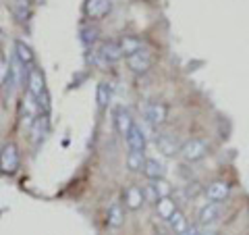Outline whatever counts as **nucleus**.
I'll return each mask as SVG.
<instances>
[{
  "label": "nucleus",
  "mask_w": 249,
  "mask_h": 235,
  "mask_svg": "<svg viewBox=\"0 0 249 235\" xmlns=\"http://www.w3.org/2000/svg\"><path fill=\"white\" fill-rule=\"evenodd\" d=\"M96 100L100 108H108L112 102V85L108 81H100L98 83V92H96Z\"/></svg>",
  "instance_id": "obj_20"
},
{
  "label": "nucleus",
  "mask_w": 249,
  "mask_h": 235,
  "mask_svg": "<svg viewBox=\"0 0 249 235\" xmlns=\"http://www.w3.org/2000/svg\"><path fill=\"white\" fill-rule=\"evenodd\" d=\"M135 125V121H133V117H131V113L127 111L124 106H119L114 111V127H116V131H119V136H127L129 133V129Z\"/></svg>",
  "instance_id": "obj_12"
},
{
  "label": "nucleus",
  "mask_w": 249,
  "mask_h": 235,
  "mask_svg": "<svg viewBox=\"0 0 249 235\" xmlns=\"http://www.w3.org/2000/svg\"><path fill=\"white\" fill-rule=\"evenodd\" d=\"M123 200H124V206L129 210H139L145 204V198H143V187H137V185H129L127 190L123 192Z\"/></svg>",
  "instance_id": "obj_10"
},
{
  "label": "nucleus",
  "mask_w": 249,
  "mask_h": 235,
  "mask_svg": "<svg viewBox=\"0 0 249 235\" xmlns=\"http://www.w3.org/2000/svg\"><path fill=\"white\" fill-rule=\"evenodd\" d=\"M79 36H81V42L85 46H93L98 42V36H100V29L96 25H91V23H88V25H83L79 29Z\"/></svg>",
  "instance_id": "obj_24"
},
{
  "label": "nucleus",
  "mask_w": 249,
  "mask_h": 235,
  "mask_svg": "<svg viewBox=\"0 0 249 235\" xmlns=\"http://www.w3.org/2000/svg\"><path fill=\"white\" fill-rule=\"evenodd\" d=\"M222 213H224L222 202H208V204L201 206V210H199V223L201 225H214L222 218Z\"/></svg>",
  "instance_id": "obj_8"
},
{
  "label": "nucleus",
  "mask_w": 249,
  "mask_h": 235,
  "mask_svg": "<svg viewBox=\"0 0 249 235\" xmlns=\"http://www.w3.org/2000/svg\"><path fill=\"white\" fill-rule=\"evenodd\" d=\"M156 210H158L160 218L168 221V218L173 216V213L177 210V200H175V198H170V196H166V198H160L158 202H156Z\"/></svg>",
  "instance_id": "obj_21"
},
{
  "label": "nucleus",
  "mask_w": 249,
  "mask_h": 235,
  "mask_svg": "<svg viewBox=\"0 0 249 235\" xmlns=\"http://www.w3.org/2000/svg\"><path fill=\"white\" fill-rule=\"evenodd\" d=\"M166 223L170 225V229H173L177 235H183V233L187 231V227H189V223H187L185 215H183V213H181V210H178V208L175 210V213H173V216H170Z\"/></svg>",
  "instance_id": "obj_22"
},
{
  "label": "nucleus",
  "mask_w": 249,
  "mask_h": 235,
  "mask_svg": "<svg viewBox=\"0 0 249 235\" xmlns=\"http://www.w3.org/2000/svg\"><path fill=\"white\" fill-rule=\"evenodd\" d=\"M210 152V144L206 142V139H201V137H191V139H187L185 144H181V154L183 156V160L185 162H197L201 158H206Z\"/></svg>",
  "instance_id": "obj_1"
},
{
  "label": "nucleus",
  "mask_w": 249,
  "mask_h": 235,
  "mask_svg": "<svg viewBox=\"0 0 249 235\" xmlns=\"http://www.w3.org/2000/svg\"><path fill=\"white\" fill-rule=\"evenodd\" d=\"M15 59H17L23 67H31L34 65V60H36V57H34V50H31V46L29 44H25L23 40H17L15 42Z\"/></svg>",
  "instance_id": "obj_15"
},
{
  "label": "nucleus",
  "mask_w": 249,
  "mask_h": 235,
  "mask_svg": "<svg viewBox=\"0 0 249 235\" xmlns=\"http://www.w3.org/2000/svg\"><path fill=\"white\" fill-rule=\"evenodd\" d=\"M6 77H9V62H6V57L0 52V85L6 83Z\"/></svg>",
  "instance_id": "obj_26"
},
{
  "label": "nucleus",
  "mask_w": 249,
  "mask_h": 235,
  "mask_svg": "<svg viewBox=\"0 0 249 235\" xmlns=\"http://www.w3.org/2000/svg\"><path fill=\"white\" fill-rule=\"evenodd\" d=\"M116 42H119V46H121L123 57H131V54L143 50V42L139 40L137 36H121Z\"/></svg>",
  "instance_id": "obj_16"
},
{
  "label": "nucleus",
  "mask_w": 249,
  "mask_h": 235,
  "mask_svg": "<svg viewBox=\"0 0 249 235\" xmlns=\"http://www.w3.org/2000/svg\"><path fill=\"white\" fill-rule=\"evenodd\" d=\"M145 119L154 127H162L168 121V104L164 102H150L145 106Z\"/></svg>",
  "instance_id": "obj_6"
},
{
  "label": "nucleus",
  "mask_w": 249,
  "mask_h": 235,
  "mask_svg": "<svg viewBox=\"0 0 249 235\" xmlns=\"http://www.w3.org/2000/svg\"><path fill=\"white\" fill-rule=\"evenodd\" d=\"M17 169H19V148L13 142H9L0 150V171L4 175H13L17 173Z\"/></svg>",
  "instance_id": "obj_2"
},
{
  "label": "nucleus",
  "mask_w": 249,
  "mask_h": 235,
  "mask_svg": "<svg viewBox=\"0 0 249 235\" xmlns=\"http://www.w3.org/2000/svg\"><path fill=\"white\" fill-rule=\"evenodd\" d=\"M110 9H112V0H85V4H83L85 17L91 21L106 17L110 13Z\"/></svg>",
  "instance_id": "obj_5"
},
{
  "label": "nucleus",
  "mask_w": 249,
  "mask_h": 235,
  "mask_svg": "<svg viewBox=\"0 0 249 235\" xmlns=\"http://www.w3.org/2000/svg\"><path fill=\"white\" fill-rule=\"evenodd\" d=\"M98 54L102 57V60L106 62V65H114V62H119L123 59V52H121V46L116 40H108V42H102V46H100Z\"/></svg>",
  "instance_id": "obj_11"
},
{
  "label": "nucleus",
  "mask_w": 249,
  "mask_h": 235,
  "mask_svg": "<svg viewBox=\"0 0 249 235\" xmlns=\"http://www.w3.org/2000/svg\"><path fill=\"white\" fill-rule=\"evenodd\" d=\"M156 146H158V150L166 156H175L181 152V146L177 144V137L170 136V133H160V136H156Z\"/></svg>",
  "instance_id": "obj_14"
},
{
  "label": "nucleus",
  "mask_w": 249,
  "mask_h": 235,
  "mask_svg": "<svg viewBox=\"0 0 249 235\" xmlns=\"http://www.w3.org/2000/svg\"><path fill=\"white\" fill-rule=\"evenodd\" d=\"M124 139H127L129 150H133V152H145V133H143V129L139 127V125H133V127L129 129L127 136H124Z\"/></svg>",
  "instance_id": "obj_13"
},
{
  "label": "nucleus",
  "mask_w": 249,
  "mask_h": 235,
  "mask_svg": "<svg viewBox=\"0 0 249 235\" xmlns=\"http://www.w3.org/2000/svg\"><path fill=\"white\" fill-rule=\"evenodd\" d=\"M127 65L133 73H147L154 65V57L150 50H139L135 54H131V57H127Z\"/></svg>",
  "instance_id": "obj_4"
},
{
  "label": "nucleus",
  "mask_w": 249,
  "mask_h": 235,
  "mask_svg": "<svg viewBox=\"0 0 249 235\" xmlns=\"http://www.w3.org/2000/svg\"><path fill=\"white\" fill-rule=\"evenodd\" d=\"M231 194V185L224 179H216L206 187V198L210 202H224Z\"/></svg>",
  "instance_id": "obj_9"
},
{
  "label": "nucleus",
  "mask_w": 249,
  "mask_h": 235,
  "mask_svg": "<svg viewBox=\"0 0 249 235\" xmlns=\"http://www.w3.org/2000/svg\"><path fill=\"white\" fill-rule=\"evenodd\" d=\"M48 131H50V117L40 113L34 119V123H31V127H29L31 142H34L36 146H40L44 139H46V136H48Z\"/></svg>",
  "instance_id": "obj_7"
},
{
  "label": "nucleus",
  "mask_w": 249,
  "mask_h": 235,
  "mask_svg": "<svg viewBox=\"0 0 249 235\" xmlns=\"http://www.w3.org/2000/svg\"><path fill=\"white\" fill-rule=\"evenodd\" d=\"M27 94H31L36 100L42 96V94H46L48 90H46V79H44V73H42V69L40 67H36V65H31L27 69Z\"/></svg>",
  "instance_id": "obj_3"
},
{
  "label": "nucleus",
  "mask_w": 249,
  "mask_h": 235,
  "mask_svg": "<svg viewBox=\"0 0 249 235\" xmlns=\"http://www.w3.org/2000/svg\"><path fill=\"white\" fill-rule=\"evenodd\" d=\"M106 221H108V227H121L124 223V208L121 202H112L110 206H108V215H106Z\"/></svg>",
  "instance_id": "obj_19"
},
{
  "label": "nucleus",
  "mask_w": 249,
  "mask_h": 235,
  "mask_svg": "<svg viewBox=\"0 0 249 235\" xmlns=\"http://www.w3.org/2000/svg\"><path fill=\"white\" fill-rule=\"evenodd\" d=\"M142 173L150 179V181H156V179H164L166 175V169H164V164H162L160 160H156V158H145V164H143V171Z\"/></svg>",
  "instance_id": "obj_17"
},
{
  "label": "nucleus",
  "mask_w": 249,
  "mask_h": 235,
  "mask_svg": "<svg viewBox=\"0 0 249 235\" xmlns=\"http://www.w3.org/2000/svg\"><path fill=\"white\" fill-rule=\"evenodd\" d=\"M156 194H158V198H166V196H170V185L164 181V179H156V181H152Z\"/></svg>",
  "instance_id": "obj_25"
},
{
  "label": "nucleus",
  "mask_w": 249,
  "mask_h": 235,
  "mask_svg": "<svg viewBox=\"0 0 249 235\" xmlns=\"http://www.w3.org/2000/svg\"><path fill=\"white\" fill-rule=\"evenodd\" d=\"M11 13L19 23H27L31 17V0H11Z\"/></svg>",
  "instance_id": "obj_18"
},
{
  "label": "nucleus",
  "mask_w": 249,
  "mask_h": 235,
  "mask_svg": "<svg viewBox=\"0 0 249 235\" xmlns=\"http://www.w3.org/2000/svg\"><path fill=\"white\" fill-rule=\"evenodd\" d=\"M183 235H201V233H199V229H197V227L189 225V227H187V231H185Z\"/></svg>",
  "instance_id": "obj_27"
},
{
  "label": "nucleus",
  "mask_w": 249,
  "mask_h": 235,
  "mask_svg": "<svg viewBox=\"0 0 249 235\" xmlns=\"http://www.w3.org/2000/svg\"><path fill=\"white\" fill-rule=\"evenodd\" d=\"M143 164H145V152L129 150V154H127V167H129V171H133V173H142Z\"/></svg>",
  "instance_id": "obj_23"
}]
</instances>
